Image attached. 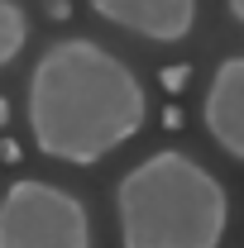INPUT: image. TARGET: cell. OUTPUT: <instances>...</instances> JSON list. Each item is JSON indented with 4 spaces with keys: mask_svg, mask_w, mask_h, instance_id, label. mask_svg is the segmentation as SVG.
Listing matches in <instances>:
<instances>
[{
    "mask_svg": "<svg viewBox=\"0 0 244 248\" xmlns=\"http://www.w3.org/2000/svg\"><path fill=\"white\" fill-rule=\"evenodd\" d=\"M163 81H168V86L177 91V86H182V81H187V72H182V67H168V72H163Z\"/></svg>",
    "mask_w": 244,
    "mask_h": 248,
    "instance_id": "obj_7",
    "label": "cell"
},
{
    "mask_svg": "<svg viewBox=\"0 0 244 248\" xmlns=\"http://www.w3.org/2000/svg\"><path fill=\"white\" fill-rule=\"evenodd\" d=\"M24 43H29V15H24V5L0 0V67H10L19 58Z\"/></svg>",
    "mask_w": 244,
    "mask_h": 248,
    "instance_id": "obj_6",
    "label": "cell"
},
{
    "mask_svg": "<svg viewBox=\"0 0 244 248\" xmlns=\"http://www.w3.org/2000/svg\"><path fill=\"white\" fill-rule=\"evenodd\" d=\"M225 10H230V15H235V19L244 24V0H225Z\"/></svg>",
    "mask_w": 244,
    "mask_h": 248,
    "instance_id": "obj_9",
    "label": "cell"
},
{
    "mask_svg": "<svg viewBox=\"0 0 244 248\" xmlns=\"http://www.w3.org/2000/svg\"><path fill=\"white\" fill-rule=\"evenodd\" d=\"M5 120H10V105H5V100H0V124H5Z\"/></svg>",
    "mask_w": 244,
    "mask_h": 248,
    "instance_id": "obj_10",
    "label": "cell"
},
{
    "mask_svg": "<svg viewBox=\"0 0 244 248\" xmlns=\"http://www.w3.org/2000/svg\"><path fill=\"white\" fill-rule=\"evenodd\" d=\"M24 115L43 157L91 167L144 129L149 95L134 67H124L105 43L72 33L48 43L34 62Z\"/></svg>",
    "mask_w": 244,
    "mask_h": 248,
    "instance_id": "obj_1",
    "label": "cell"
},
{
    "mask_svg": "<svg viewBox=\"0 0 244 248\" xmlns=\"http://www.w3.org/2000/svg\"><path fill=\"white\" fill-rule=\"evenodd\" d=\"M91 10L105 24L153 43H182L196 24V0H91Z\"/></svg>",
    "mask_w": 244,
    "mask_h": 248,
    "instance_id": "obj_4",
    "label": "cell"
},
{
    "mask_svg": "<svg viewBox=\"0 0 244 248\" xmlns=\"http://www.w3.org/2000/svg\"><path fill=\"white\" fill-rule=\"evenodd\" d=\"M120 248H220L230 224V196L182 148L134 162L115 186Z\"/></svg>",
    "mask_w": 244,
    "mask_h": 248,
    "instance_id": "obj_2",
    "label": "cell"
},
{
    "mask_svg": "<svg viewBox=\"0 0 244 248\" xmlns=\"http://www.w3.org/2000/svg\"><path fill=\"white\" fill-rule=\"evenodd\" d=\"M0 248H91V215L72 191L19 177L0 196Z\"/></svg>",
    "mask_w": 244,
    "mask_h": 248,
    "instance_id": "obj_3",
    "label": "cell"
},
{
    "mask_svg": "<svg viewBox=\"0 0 244 248\" xmlns=\"http://www.w3.org/2000/svg\"><path fill=\"white\" fill-rule=\"evenodd\" d=\"M0 157H5V162H15V157H19V148H15V139H0Z\"/></svg>",
    "mask_w": 244,
    "mask_h": 248,
    "instance_id": "obj_8",
    "label": "cell"
},
{
    "mask_svg": "<svg viewBox=\"0 0 244 248\" xmlns=\"http://www.w3.org/2000/svg\"><path fill=\"white\" fill-rule=\"evenodd\" d=\"M201 124L220 153L244 162V58H225L211 72V86L201 100Z\"/></svg>",
    "mask_w": 244,
    "mask_h": 248,
    "instance_id": "obj_5",
    "label": "cell"
}]
</instances>
